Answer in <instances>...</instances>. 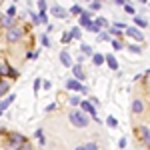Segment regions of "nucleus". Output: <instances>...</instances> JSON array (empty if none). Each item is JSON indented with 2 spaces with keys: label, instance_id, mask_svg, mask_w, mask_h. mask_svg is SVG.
Returning <instances> with one entry per match:
<instances>
[{
  "label": "nucleus",
  "instance_id": "f257e3e1",
  "mask_svg": "<svg viewBox=\"0 0 150 150\" xmlns=\"http://www.w3.org/2000/svg\"><path fill=\"white\" fill-rule=\"evenodd\" d=\"M68 118L76 128H86L88 126V114H84L82 110H72L68 114Z\"/></svg>",
  "mask_w": 150,
  "mask_h": 150
},
{
  "label": "nucleus",
  "instance_id": "f03ea898",
  "mask_svg": "<svg viewBox=\"0 0 150 150\" xmlns=\"http://www.w3.org/2000/svg\"><path fill=\"white\" fill-rule=\"evenodd\" d=\"M80 110L84 112V114H92V118H98V116H96V108L92 106V100H82Z\"/></svg>",
  "mask_w": 150,
  "mask_h": 150
},
{
  "label": "nucleus",
  "instance_id": "7ed1b4c3",
  "mask_svg": "<svg viewBox=\"0 0 150 150\" xmlns=\"http://www.w3.org/2000/svg\"><path fill=\"white\" fill-rule=\"evenodd\" d=\"M66 88H70V90H76V92H86V88L82 86V82H78L76 78H70V80L66 82Z\"/></svg>",
  "mask_w": 150,
  "mask_h": 150
},
{
  "label": "nucleus",
  "instance_id": "20e7f679",
  "mask_svg": "<svg viewBox=\"0 0 150 150\" xmlns=\"http://www.w3.org/2000/svg\"><path fill=\"white\" fill-rule=\"evenodd\" d=\"M126 34L130 36V38H134V40H140V42L144 40V34L140 32L136 26H128V28H126Z\"/></svg>",
  "mask_w": 150,
  "mask_h": 150
},
{
  "label": "nucleus",
  "instance_id": "39448f33",
  "mask_svg": "<svg viewBox=\"0 0 150 150\" xmlns=\"http://www.w3.org/2000/svg\"><path fill=\"white\" fill-rule=\"evenodd\" d=\"M8 138H10L12 144H18V146H24V144H28V140L24 138L22 134H18V132H10V136H8Z\"/></svg>",
  "mask_w": 150,
  "mask_h": 150
},
{
  "label": "nucleus",
  "instance_id": "423d86ee",
  "mask_svg": "<svg viewBox=\"0 0 150 150\" xmlns=\"http://www.w3.org/2000/svg\"><path fill=\"white\" fill-rule=\"evenodd\" d=\"M78 22H80V26H84V28H88V26L92 24V14H90L88 10H84V12H82V16L78 18Z\"/></svg>",
  "mask_w": 150,
  "mask_h": 150
},
{
  "label": "nucleus",
  "instance_id": "0eeeda50",
  "mask_svg": "<svg viewBox=\"0 0 150 150\" xmlns=\"http://www.w3.org/2000/svg\"><path fill=\"white\" fill-rule=\"evenodd\" d=\"M6 36H8V40H12V42H16V40H20V38H22V30L14 26V28H10V30L6 32Z\"/></svg>",
  "mask_w": 150,
  "mask_h": 150
},
{
  "label": "nucleus",
  "instance_id": "6e6552de",
  "mask_svg": "<svg viewBox=\"0 0 150 150\" xmlns=\"http://www.w3.org/2000/svg\"><path fill=\"white\" fill-rule=\"evenodd\" d=\"M60 62H62V66H68V68L74 66V62H72V58H70V54L66 50H60Z\"/></svg>",
  "mask_w": 150,
  "mask_h": 150
},
{
  "label": "nucleus",
  "instance_id": "1a4fd4ad",
  "mask_svg": "<svg viewBox=\"0 0 150 150\" xmlns=\"http://www.w3.org/2000/svg\"><path fill=\"white\" fill-rule=\"evenodd\" d=\"M0 22H2V26H6V28L10 30V28H14V24H16V18H12L8 14H2V16H0Z\"/></svg>",
  "mask_w": 150,
  "mask_h": 150
},
{
  "label": "nucleus",
  "instance_id": "9d476101",
  "mask_svg": "<svg viewBox=\"0 0 150 150\" xmlns=\"http://www.w3.org/2000/svg\"><path fill=\"white\" fill-rule=\"evenodd\" d=\"M138 136L144 140V144H146V146L150 148V128H146V126L138 128Z\"/></svg>",
  "mask_w": 150,
  "mask_h": 150
},
{
  "label": "nucleus",
  "instance_id": "9b49d317",
  "mask_svg": "<svg viewBox=\"0 0 150 150\" xmlns=\"http://www.w3.org/2000/svg\"><path fill=\"white\" fill-rule=\"evenodd\" d=\"M14 98H16V94H10L8 98L0 100V116H2V112H4V110H6V108H8V106H10L12 102H14Z\"/></svg>",
  "mask_w": 150,
  "mask_h": 150
},
{
  "label": "nucleus",
  "instance_id": "f8f14e48",
  "mask_svg": "<svg viewBox=\"0 0 150 150\" xmlns=\"http://www.w3.org/2000/svg\"><path fill=\"white\" fill-rule=\"evenodd\" d=\"M72 72H74V78L78 82H82L84 78H86V74H84V70H82L80 64H76V66H72Z\"/></svg>",
  "mask_w": 150,
  "mask_h": 150
},
{
  "label": "nucleus",
  "instance_id": "ddd939ff",
  "mask_svg": "<svg viewBox=\"0 0 150 150\" xmlns=\"http://www.w3.org/2000/svg\"><path fill=\"white\" fill-rule=\"evenodd\" d=\"M104 58H106V64L110 70H118V60L114 58V54H106Z\"/></svg>",
  "mask_w": 150,
  "mask_h": 150
},
{
  "label": "nucleus",
  "instance_id": "4468645a",
  "mask_svg": "<svg viewBox=\"0 0 150 150\" xmlns=\"http://www.w3.org/2000/svg\"><path fill=\"white\" fill-rule=\"evenodd\" d=\"M52 14H54V16H56V18H66V16H68V12L64 10V8H62V6H52Z\"/></svg>",
  "mask_w": 150,
  "mask_h": 150
},
{
  "label": "nucleus",
  "instance_id": "2eb2a0df",
  "mask_svg": "<svg viewBox=\"0 0 150 150\" xmlns=\"http://www.w3.org/2000/svg\"><path fill=\"white\" fill-rule=\"evenodd\" d=\"M0 74L2 76H16V70L8 68V64H0Z\"/></svg>",
  "mask_w": 150,
  "mask_h": 150
},
{
  "label": "nucleus",
  "instance_id": "dca6fc26",
  "mask_svg": "<svg viewBox=\"0 0 150 150\" xmlns=\"http://www.w3.org/2000/svg\"><path fill=\"white\" fill-rule=\"evenodd\" d=\"M142 110H144V104H142V100H138V98H136V100L132 102V112H134V114H140Z\"/></svg>",
  "mask_w": 150,
  "mask_h": 150
},
{
  "label": "nucleus",
  "instance_id": "f3484780",
  "mask_svg": "<svg viewBox=\"0 0 150 150\" xmlns=\"http://www.w3.org/2000/svg\"><path fill=\"white\" fill-rule=\"evenodd\" d=\"M92 62H94V66H102L104 62H106V58H104L102 54H98V52H94V56H92Z\"/></svg>",
  "mask_w": 150,
  "mask_h": 150
},
{
  "label": "nucleus",
  "instance_id": "a211bd4d",
  "mask_svg": "<svg viewBox=\"0 0 150 150\" xmlns=\"http://www.w3.org/2000/svg\"><path fill=\"white\" fill-rule=\"evenodd\" d=\"M134 24H136L138 28H146V26H148V20L142 18V16H136V18H134Z\"/></svg>",
  "mask_w": 150,
  "mask_h": 150
},
{
  "label": "nucleus",
  "instance_id": "6ab92c4d",
  "mask_svg": "<svg viewBox=\"0 0 150 150\" xmlns=\"http://www.w3.org/2000/svg\"><path fill=\"white\" fill-rule=\"evenodd\" d=\"M80 50H82V54H84V56H94V50H92V46H88V44H82V46H80Z\"/></svg>",
  "mask_w": 150,
  "mask_h": 150
},
{
  "label": "nucleus",
  "instance_id": "aec40b11",
  "mask_svg": "<svg viewBox=\"0 0 150 150\" xmlns=\"http://www.w3.org/2000/svg\"><path fill=\"white\" fill-rule=\"evenodd\" d=\"M70 36L78 40V38H80V36H82V30H80V26H74V28L70 30Z\"/></svg>",
  "mask_w": 150,
  "mask_h": 150
},
{
  "label": "nucleus",
  "instance_id": "412c9836",
  "mask_svg": "<svg viewBox=\"0 0 150 150\" xmlns=\"http://www.w3.org/2000/svg\"><path fill=\"white\" fill-rule=\"evenodd\" d=\"M68 102H70V106H80V96H76V94H74V96H70L68 98Z\"/></svg>",
  "mask_w": 150,
  "mask_h": 150
},
{
  "label": "nucleus",
  "instance_id": "4be33fe9",
  "mask_svg": "<svg viewBox=\"0 0 150 150\" xmlns=\"http://www.w3.org/2000/svg\"><path fill=\"white\" fill-rule=\"evenodd\" d=\"M108 34L116 36V38H120V36H124V32L122 30H118V28H108Z\"/></svg>",
  "mask_w": 150,
  "mask_h": 150
},
{
  "label": "nucleus",
  "instance_id": "5701e85b",
  "mask_svg": "<svg viewBox=\"0 0 150 150\" xmlns=\"http://www.w3.org/2000/svg\"><path fill=\"white\" fill-rule=\"evenodd\" d=\"M8 88H10V84H8V82H0V96L8 92Z\"/></svg>",
  "mask_w": 150,
  "mask_h": 150
},
{
  "label": "nucleus",
  "instance_id": "b1692460",
  "mask_svg": "<svg viewBox=\"0 0 150 150\" xmlns=\"http://www.w3.org/2000/svg\"><path fill=\"white\" fill-rule=\"evenodd\" d=\"M88 30H90V32H94V34H100V26H98L96 22L90 24V26H88Z\"/></svg>",
  "mask_w": 150,
  "mask_h": 150
},
{
  "label": "nucleus",
  "instance_id": "393cba45",
  "mask_svg": "<svg viewBox=\"0 0 150 150\" xmlns=\"http://www.w3.org/2000/svg\"><path fill=\"white\" fill-rule=\"evenodd\" d=\"M70 12H72V14H80V16H82V12H84V10H82V6H78V4H74V6L70 8Z\"/></svg>",
  "mask_w": 150,
  "mask_h": 150
},
{
  "label": "nucleus",
  "instance_id": "a878e982",
  "mask_svg": "<svg viewBox=\"0 0 150 150\" xmlns=\"http://www.w3.org/2000/svg\"><path fill=\"white\" fill-rule=\"evenodd\" d=\"M106 124H108V126H112V128H116V126H118L116 118H112V116H108V118H106Z\"/></svg>",
  "mask_w": 150,
  "mask_h": 150
},
{
  "label": "nucleus",
  "instance_id": "bb28decb",
  "mask_svg": "<svg viewBox=\"0 0 150 150\" xmlns=\"http://www.w3.org/2000/svg\"><path fill=\"white\" fill-rule=\"evenodd\" d=\"M128 50H130L132 54H140V46H138V44H130V46H128Z\"/></svg>",
  "mask_w": 150,
  "mask_h": 150
},
{
  "label": "nucleus",
  "instance_id": "cd10ccee",
  "mask_svg": "<svg viewBox=\"0 0 150 150\" xmlns=\"http://www.w3.org/2000/svg\"><path fill=\"white\" fill-rule=\"evenodd\" d=\"M84 150H98V146H96V142H88V144H84Z\"/></svg>",
  "mask_w": 150,
  "mask_h": 150
},
{
  "label": "nucleus",
  "instance_id": "c85d7f7f",
  "mask_svg": "<svg viewBox=\"0 0 150 150\" xmlns=\"http://www.w3.org/2000/svg\"><path fill=\"white\" fill-rule=\"evenodd\" d=\"M6 14L14 18V14H16V6H8V8H6Z\"/></svg>",
  "mask_w": 150,
  "mask_h": 150
},
{
  "label": "nucleus",
  "instance_id": "c756f323",
  "mask_svg": "<svg viewBox=\"0 0 150 150\" xmlns=\"http://www.w3.org/2000/svg\"><path fill=\"white\" fill-rule=\"evenodd\" d=\"M112 46H114V50H122V42H120V40H112Z\"/></svg>",
  "mask_w": 150,
  "mask_h": 150
},
{
  "label": "nucleus",
  "instance_id": "7c9ffc66",
  "mask_svg": "<svg viewBox=\"0 0 150 150\" xmlns=\"http://www.w3.org/2000/svg\"><path fill=\"white\" fill-rule=\"evenodd\" d=\"M38 10L46 12V2H44V0H38Z\"/></svg>",
  "mask_w": 150,
  "mask_h": 150
},
{
  "label": "nucleus",
  "instance_id": "2f4dec72",
  "mask_svg": "<svg viewBox=\"0 0 150 150\" xmlns=\"http://www.w3.org/2000/svg\"><path fill=\"white\" fill-rule=\"evenodd\" d=\"M100 8H102L100 2H92V4H90V12H92V10H100Z\"/></svg>",
  "mask_w": 150,
  "mask_h": 150
},
{
  "label": "nucleus",
  "instance_id": "473e14b6",
  "mask_svg": "<svg viewBox=\"0 0 150 150\" xmlns=\"http://www.w3.org/2000/svg\"><path fill=\"white\" fill-rule=\"evenodd\" d=\"M40 42H42L44 46H50V40H48V36H46V34H42V36H40Z\"/></svg>",
  "mask_w": 150,
  "mask_h": 150
},
{
  "label": "nucleus",
  "instance_id": "72a5a7b5",
  "mask_svg": "<svg viewBox=\"0 0 150 150\" xmlns=\"http://www.w3.org/2000/svg\"><path fill=\"white\" fill-rule=\"evenodd\" d=\"M96 24L98 26H108V20L106 18H96Z\"/></svg>",
  "mask_w": 150,
  "mask_h": 150
},
{
  "label": "nucleus",
  "instance_id": "f704fd0d",
  "mask_svg": "<svg viewBox=\"0 0 150 150\" xmlns=\"http://www.w3.org/2000/svg\"><path fill=\"white\" fill-rule=\"evenodd\" d=\"M98 40H110L108 32H100V34H98Z\"/></svg>",
  "mask_w": 150,
  "mask_h": 150
},
{
  "label": "nucleus",
  "instance_id": "c9c22d12",
  "mask_svg": "<svg viewBox=\"0 0 150 150\" xmlns=\"http://www.w3.org/2000/svg\"><path fill=\"white\" fill-rule=\"evenodd\" d=\"M124 10H126L128 14H134V6H130V4H124Z\"/></svg>",
  "mask_w": 150,
  "mask_h": 150
},
{
  "label": "nucleus",
  "instance_id": "e433bc0d",
  "mask_svg": "<svg viewBox=\"0 0 150 150\" xmlns=\"http://www.w3.org/2000/svg\"><path fill=\"white\" fill-rule=\"evenodd\" d=\"M70 40H72V36H70V32H66V34L62 36V42H64V44H66V42H70Z\"/></svg>",
  "mask_w": 150,
  "mask_h": 150
},
{
  "label": "nucleus",
  "instance_id": "4c0bfd02",
  "mask_svg": "<svg viewBox=\"0 0 150 150\" xmlns=\"http://www.w3.org/2000/svg\"><path fill=\"white\" fill-rule=\"evenodd\" d=\"M40 84H42V80L38 78V80H34V92H38L40 90Z\"/></svg>",
  "mask_w": 150,
  "mask_h": 150
},
{
  "label": "nucleus",
  "instance_id": "58836bf2",
  "mask_svg": "<svg viewBox=\"0 0 150 150\" xmlns=\"http://www.w3.org/2000/svg\"><path fill=\"white\" fill-rule=\"evenodd\" d=\"M118 146H120V148H124V146H126V138H124V136L118 140Z\"/></svg>",
  "mask_w": 150,
  "mask_h": 150
},
{
  "label": "nucleus",
  "instance_id": "ea45409f",
  "mask_svg": "<svg viewBox=\"0 0 150 150\" xmlns=\"http://www.w3.org/2000/svg\"><path fill=\"white\" fill-rule=\"evenodd\" d=\"M50 86H52V84H50L48 80H44V90H50Z\"/></svg>",
  "mask_w": 150,
  "mask_h": 150
},
{
  "label": "nucleus",
  "instance_id": "a19ab883",
  "mask_svg": "<svg viewBox=\"0 0 150 150\" xmlns=\"http://www.w3.org/2000/svg\"><path fill=\"white\" fill-rule=\"evenodd\" d=\"M20 150H32V146H30V144H24V146H22Z\"/></svg>",
  "mask_w": 150,
  "mask_h": 150
},
{
  "label": "nucleus",
  "instance_id": "79ce46f5",
  "mask_svg": "<svg viewBox=\"0 0 150 150\" xmlns=\"http://www.w3.org/2000/svg\"><path fill=\"white\" fill-rule=\"evenodd\" d=\"M76 150H84V146H76Z\"/></svg>",
  "mask_w": 150,
  "mask_h": 150
},
{
  "label": "nucleus",
  "instance_id": "37998d69",
  "mask_svg": "<svg viewBox=\"0 0 150 150\" xmlns=\"http://www.w3.org/2000/svg\"><path fill=\"white\" fill-rule=\"evenodd\" d=\"M0 82H2V80H0Z\"/></svg>",
  "mask_w": 150,
  "mask_h": 150
}]
</instances>
